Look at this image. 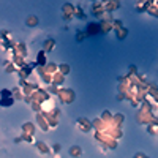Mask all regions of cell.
I'll return each instance as SVG.
<instances>
[{"label": "cell", "instance_id": "cell-1", "mask_svg": "<svg viewBox=\"0 0 158 158\" xmlns=\"http://www.w3.org/2000/svg\"><path fill=\"white\" fill-rule=\"evenodd\" d=\"M94 32L97 33V32H98V27H94V24H92V25H90V29H89V33H94Z\"/></svg>", "mask_w": 158, "mask_h": 158}]
</instances>
